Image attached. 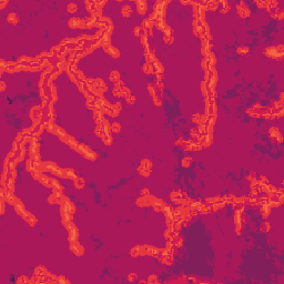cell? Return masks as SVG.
Returning <instances> with one entry per match:
<instances>
[{
  "label": "cell",
  "mask_w": 284,
  "mask_h": 284,
  "mask_svg": "<svg viewBox=\"0 0 284 284\" xmlns=\"http://www.w3.org/2000/svg\"><path fill=\"white\" fill-rule=\"evenodd\" d=\"M264 55L267 56L269 58L275 59V60H282L283 58V46L280 44V46H271V47H267L265 51H264Z\"/></svg>",
  "instance_id": "cell-1"
},
{
  "label": "cell",
  "mask_w": 284,
  "mask_h": 284,
  "mask_svg": "<svg viewBox=\"0 0 284 284\" xmlns=\"http://www.w3.org/2000/svg\"><path fill=\"white\" fill-rule=\"evenodd\" d=\"M236 11H238V15L241 18L245 19L251 15L250 8L246 6V3L244 1H240L238 5H236Z\"/></svg>",
  "instance_id": "cell-2"
},
{
  "label": "cell",
  "mask_w": 284,
  "mask_h": 284,
  "mask_svg": "<svg viewBox=\"0 0 284 284\" xmlns=\"http://www.w3.org/2000/svg\"><path fill=\"white\" fill-rule=\"evenodd\" d=\"M68 229V232H69V241L70 242H75L78 240V236H79V232H78V229H77V226L71 222L70 224H68L66 226Z\"/></svg>",
  "instance_id": "cell-3"
},
{
  "label": "cell",
  "mask_w": 284,
  "mask_h": 284,
  "mask_svg": "<svg viewBox=\"0 0 284 284\" xmlns=\"http://www.w3.org/2000/svg\"><path fill=\"white\" fill-rule=\"evenodd\" d=\"M70 251L73 252L75 255H83L84 254V248L78 242V241H75V242H71V245H70Z\"/></svg>",
  "instance_id": "cell-4"
},
{
  "label": "cell",
  "mask_w": 284,
  "mask_h": 284,
  "mask_svg": "<svg viewBox=\"0 0 284 284\" xmlns=\"http://www.w3.org/2000/svg\"><path fill=\"white\" fill-rule=\"evenodd\" d=\"M135 7H137V11L139 15L144 16L148 12V2L147 1H135Z\"/></svg>",
  "instance_id": "cell-5"
},
{
  "label": "cell",
  "mask_w": 284,
  "mask_h": 284,
  "mask_svg": "<svg viewBox=\"0 0 284 284\" xmlns=\"http://www.w3.org/2000/svg\"><path fill=\"white\" fill-rule=\"evenodd\" d=\"M21 217H22V219H24V220H25L26 222H27V223H28L30 226H34L36 224H37V222H38V221H37V219H36V217H34V215L29 212V211H26Z\"/></svg>",
  "instance_id": "cell-6"
},
{
  "label": "cell",
  "mask_w": 284,
  "mask_h": 284,
  "mask_svg": "<svg viewBox=\"0 0 284 284\" xmlns=\"http://www.w3.org/2000/svg\"><path fill=\"white\" fill-rule=\"evenodd\" d=\"M103 49H104V51H106L107 53H109L112 58H119V57H120V51L118 50L116 47L111 46V44L103 46Z\"/></svg>",
  "instance_id": "cell-7"
},
{
  "label": "cell",
  "mask_w": 284,
  "mask_h": 284,
  "mask_svg": "<svg viewBox=\"0 0 284 284\" xmlns=\"http://www.w3.org/2000/svg\"><path fill=\"white\" fill-rule=\"evenodd\" d=\"M167 205V203L164 202L163 200H161V199H154V201L152 202V207H153V209L155 210V211H162L163 210V208Z\"/></svg>",
  "instance_id": "cell-8"
},
{
  "label": "cell",
  "mask_w": 284,
  "mask_h": 284,
  "mask_svg": "<svg viewBox=\"0 0 284 284\" xmlns=\"http://www.w3.org/2000/svg\"><path fill=\"white\" fill-rule=\"evenodd\" d=\"M271 207H270V204L269 203H264V204H261V210H260V212H261V215L263 219H267L269 215H270V213H271Z\"/></svg>",
  "instance_id": "cell-9"
},
{
  "label": "cell",
  "mask_w": 284,
  "mask_h": 284,
  "mask_svg": "<svg viewBox=\"0 0 284 284\" xmlns=\"http://www.w3.org/2000/svg\"><path fill=\"white\" fill-rule=\"evenodd\" d=\"M13 207H15V210H16V212H17L19 215H22V214L26 212L25 205H24V203L20 201V199H17V201H16V203H15Z\"/></svg>",
  "instance_id": "cell-10"
},
{
  "label": "cell",
  "mask_w": 284,
  "mask_h": 284,
  "mask_svg": "<svg viewBox=\"0 0 284 284\" xmlns=\"http://www.w3.org/2000/svg\"><path fill=\"white\" fill-rule=\"evenodd\" d=\"M280 135H281V132H280L279 128H276V127H271L270 128V130H269V137L271 139H273V141H275Z\"/></svg>",
  "instance_id": "cell-11"
},
{
  "label": "cell",
  "mask_w": 284,
  "mask_h": 284,
  "mask_svg": "<svg viewBox=\"0 0 284 284\" xmlns=\"http://www.w3.org/2000/svg\"><path fill=\"white\" fill-rule=\"evenodd\" d=\"M61 178H63V179H73V180H75L77 176H75V171H73L72 169H69V168H67V169H63Z\"/></svg>",
  "instance_id": "cell-12"
},
{
  "label": "cell",
  "mask_w": 284,
  "mask_h": 284,
  "mask_svg": "<svg viewBox=\"0 0 284 284\" xmlns=\"http://www.w3.org/2000/svg\"><path fill=\"white\" fill-rule=\"evenodd\" d=\"M66 143H67L68 145H69V147L71 148V149H73V150H75V151L78 150V147H79V142L77 141V140H75L73 137H70V135H69V137L67 138V140H66Z\"/></svg>",
  "instance_id": "cell-13"
},
{
  "label": "cell",
  "mask_w": 284,
  "mask_h": 284,
  "mask_svg": "<svg viewBox=\"0 0 284 284\" xmlns=\"http://www.w3.org/2000/svg\"><path fill=\"white\" fill-rule=\"evenodd\" d=\"M132 12H133V8L128 3V5H125L122 8H121V13H122V16L125 18L130 17L131 15H132Z\"/></svg>",
  "instance_id": "cell-14"
},
{
  "label": "cell",
  "mask_w": 284,
  "mask_h": 284,
  "mask_svg": "<svg viewBox=\"0 0 284 284\" xmlns=\"http://www.w3.org/2000/svg\"><path fill=\"white\" fill-rule=\"evenodd\" d=\"M154 27V22L151 21L149 18H144L141 22V28L144 30H150Z\"/></svg>",
  "instance_id": "cell-15"
},
{
  "label": "cell",
  "mask_w": 284,
  "mask_h": 284,
  "mask_svg": "<svg viewBox=\"0 0 284 284\" xmlns=\"http://www.w3.org/2000/svg\"><path fill=\"white\" fill-rule=\"evenodd\" d=\"M142 71L147 75H150V73H155L154 72V69H153V66L152 63H149V62H145L143 66H142Z\"/></svg>",
  "instance_id": "cell-16"
},
{
  "label": "cell",
  "mask_w": 284,
  "mask_h": 284,
  "mask_svg": "<svg viewBox=\"0 0 284 284\" xmlns=\"http://www.w3.org/2000/svg\"><path fill=\"white\" fill-rule=\"evenodd\" d=\"M93 119H94V121H96L97 125H101L102 121L104 120V118L102 116V112L98 111V110H94V112H93Z\"/></svg>",
  "instance_id": "cell-17"
},
{
  "label": "cell",
  "mask_w": 284,
  "mask_h": 284,
  "mask_svg": "<svg viewBox=\"0 0 284 284\" xmlns=\"http://www.w3.org/2000/svg\"><path fill=\"white\" fill-rule=\"evenodd\" d=\"M80 18L78 17H72L70 20H69V22H68V25L70 28H72V29H75V28H79V25H80Z\"/></svg>",
  "instance_id": "cell-18"
},
{
  "label": "cell",
  "mask_w": 284,
  "mask_h": 284,
  "mask_svg": "<svg viewBox=\"0 0 284 284\" xmlns=\"http://www.w3.org/2000/svg\"><path fill=\"white\" fill-rule=\"evenodd\" d=\"M57 135H58L59 139H60L61 141H63V142H66L67 138L69 137V135L67 134V132H66V130H65V129H62V128H60V127L58 128V131H57Z\"/></svg>",
  "instance_id": "cell-19"
},
{
  "label": "cell",
  "mask_w": 284,
  "mask_h": 284,
  "mask_svg": "<svg viewBox=\"0 0 284 284\" xmlns=\"http://www.w3.org/2000/svg\"><path fill=\"white\" fill-rule=\"evenodd\" d=\"M61 198H62V197H59V195H57V194L52 193L51 195H49V198H48V202L51 203V204H60V200H61Z\"/></svg>",
  "instance_id": "cell-20"
},
{
  "label": "cell",
  "mask_w": 284,
  "mask_h": 284,
  "mask_svg": "<svg viewBox=\"0 0 284 284\" xmlns=\"http://www.w3.org/2000/svg\"><path fill=\"white\" fill-rule=\"evenodd\" d=\"M217 2H219V6L220 5L222 6V8L220 9V12L221 13H227L230 11V5H229L227 1H217Z\"/></svg>",
  "instance_id": "cell-21"
},
{
  "label": "cell",
  "mask_w": 284,
  "mask_h": 284,
  "mask_svg": "<svg viewBox=\"0 0 284 284\" xmlns=\"http://www.w3.org/2000/svg\"><path fill=\"white\" fill-rule=\"evenodd\" d=\"M120 78H121V75H120V72L117 71V70L111 71V73L109 75V79H110V81H112V82H117V81H119Z\"/></svg>",
  "instance_id": "cell-22"
},
{
  "label": "cell",
  "mask_w": 284,
  "mask_h": 284,
  "mask_svg": "<svg viewBox=\"0 0 284 284\" xmlns=\"http://www.w3.org/2000/svg\"><path fill=\"white\" fill-rule=\"evenodd\" d=\"M84 184H85V182H84V179L83 178H81V176H77L75 179V186L77 188V189H83L84 188Z\"/></svg>",
  "instance_id": "cell-23"
},
{
  "label": "cell",
  "mask_w": 284,
  "mask_h": 284,
  "mask_svg": "<svg viewBox=\"0 0 284 284\" xmlns=\"http://www.w3.org/2000/svg\"><path fill=\"white\" fill-rule=\"evenodd\" d=\"M7 20H8V22L10 24H12V25H16L19 22V17L17 16V13H15V12H11V13H9L8 17H7Z\"/></svg>",
  "instance_id": "cell-24"
},
{
  "label": "cell",
  "mask_w": 284,
  "mask_h": 284,
  "mask_svg": "<svg viewBox=\"0 0 284 284\" xmlns=\"http://www.w3.org/2000/svg\"><path fill=\"white\" fill-rule=\"evenodd\" d=\"M46 274H47V270H46L43 267H38L36 270H34V275L43 277V276H47Z\"/></svg>",
  "instance_id": "cell-25"
},
{
  "label": "cell",
  "mask_w": 284,
  "mask_h": 284,
  "mask_svg": "<svg viewBox=\"0 0 284 284\" xmlns=\"http://www.w3.org/2000/svg\"><path fill=\"white\" fill-rule=\"evenodd\" d=\"M67 11L69 13H75L77 11H78V6L75 5V2H70V3H68L67 6Z\"/></svg>",
  "instance_id": "cell-26"
},
{
  "label": "cell",
  "mask_w": 284,
  "mask_h": 284,
  "mask_svg": "<svg viewBox=\"0 0 284 284\" xmlns=\"http://www.w3.org/2000/svg\"><path fill=\"white\" fill-rule=\"evenodd\" d=\"M145 34H147V30L142 29L141 27H135L133 29V34L135 37H142V36H144Z\"/></svg>",
  "instance_id": "cell-27"
},
{
  "label": "cell",
  "mask_w": 284,
  "mask_h": 284,
  "mask_svg": "<svg viewBox=\"0 0 284 284\" xmlns=\"http://www.w3.org/2000/svg\"><path fill=\"white\" fill-rule=\"evenodd\" d=\"M138 171H139V173H140L142 176H149L151 174V170H149V169H147V168H144V167H142V166H140V167L138 168Z\"/></svg>",
  "instance_id": "cell-28"
},
{
  "label": "cell",
  "mask_w": 284,
  "mask_h": 284,
  "mask_svg": "<svg viewBox=\"0 0 284 284\" xmlns=\"http://www.w3.org/2000/svg\"><path fill=\"white\" fill-rule=\"evenodd\" d=\"M235 200H236V198L234 197L233 194H227V195H225V197H223V201L225 202V204L226 203L232 204V203L235 202Z\"/></svg>",
  "instance_id": "cell-29"
},
{
  "label": "cell",
  "mask_w": 284,
  "mask_h": 284,
  "mask_svg": "<svg viewBox=\"0 0 284 284\" xmlns=\"http://www.w3.org/2000/svg\"><path fill=\"white\" fill-rule=\"evenodd\" d=\"M192 158L191 157H185V158H183L182 159V161H181V163H182V167L183 168H189L190 166H191V163H192Z\"/></svg>",
  "instance_id": "cell-30"
},
{
  "label": "cell",
  "mask_w": 284,
  "mask_h": 284,
  "mask_svg": "<svg viewBox=\"0 0 284 284\" xmlns=\"http://www.w3.org/2000/svg\"><path fill=\"white\" fill-rule=\"evenodd\" d=\"M148 90H149V93L152 96V98L157 96V92H158V90H157V87H155L154 84H152V83L148 84Z\"/></svg>",
  "instance_id": "cell-31"
},
{
  "label": "cell",
  "mask_w": 284,
  "mask_h": 284,
  "mask_svg": "<svg viewBox=\"0 0 284 284\" xmlns=\"http://www.w3.org/2000/svg\"><path fill=\"white\" fill-rule=\"evenodd\" d=\"M102 140H103V143H104L106 145H111L112 142H113V138H112L111 134H108V135H104V137L102 138Z\"/></svg>",
  "instance_id": "cell-32"
},
{
  "label": "cell",
  "mask_w": 284,
  "mask_h": 284,
  "mask_svg": "<svg viewBox=\"0 0 284 284\" xmlns=\"http://www.w3.org/2000/svg\"><path fill=\"white\" fill-rule=\"evenodd\" d=\"M120 130H121V125H120V123H118V122H113V123L111 125V131H112L113 133H118V132H120Z\"/></svg>",
  "instance_id": "cell-33"
},
{
  "label": "cell",
  "mask_w": 284,
  "mask_h": 284,
  "mask_svg": "<svg viewBox=\"0 0 284 284\" xmlns=\"http://www.w3.org/2000/svg\"><path fill=\"white\" fill-rule=\"evenodd\" d=\"M190 134H191V137H192L193 139H195V140H198L200 138V133H199L198 129H195V128H192L190 130Z\"/></svg>",
  "instance_id": "cell-34"
},
{
  "label": "cell",
  "mask_w": 284,
  "mask_h": 284,
  "mask_svg": "<svg viewBox=\"0 0 284 284\" xmlns=\"http://www.w3.org/2000/svg\"><path fill=\"white\" fill-rule=\"evenodd\" d=\"M141 166L144 168H147V169H149V170H151V169H152V162H151L150 160L144 159L141 161Z\"/></svg>",
  "instance_id": "cell-35"
},
{
  "label": "cell",
  "mask_w": 284,
  "mask_h": 284,
  "mask_svg": "<svg viewBox=\"0 0 284 284\" xmlns=\"http://www.w3.org/2000/svg\"><path fill=\"white\" fill-rule=\"evenodd\" d=\"M249 51H250V49H249L248 47H240V48L236 49V52H238L239 55H242V56L249 53Z\"/></svg>",
  "instance_id": "cell-36"
},
{
  "label": "cell",
  "mask_w": 284,
  "mask_h": 284,
  "mask_svg": "<svg viewBox=\"0 0 284 284\" xmlns=\"http://www.w3.org/2000/svg\"><path fill=\"white\" fill-rule=\"evenodd\" d=\"M172 242H173V246L180 248V246L182 245V243H183V239H181V238H176V239L172 240Z\"/></svg>",
  "instance_id": "cell-37"
},
{
  "label": "cell",
  "mask_w": 284,
  "mask_h": 284,
  "mask_svg": "<svg viewBox=\"0 0 284 284\" xmlns=\"http://www.w3.org/2000/svg\"><path fill=\"white\" fill-rule=\"evenodd\" d=\"M163 41L166 42L167 44H171L172 42L174 41V37L173 36H164L163 37Z\"/></svg>",
  "instance_id": "cell-38"
},
{
  "label": "cell",
  "mask_w": 284,
  "mask_h": 284,
  "mask_svg": "<svg viewBox=\"0 0 284 284\" xmlns=\"http://www.w3.org/2000/svg\"><path fill=\"white\" fill-rule=\"evenodd\" d=\"M112 107H113V109H114V111H116L118 114H119V112H120V111H121V109H122V103L118 101V102H116Z\"/></svg>",
  "instance_id": "cell-39"
},
{
  "label": "cell",
  "mask_w": 284,
  "mask_h": 284,
  "mask_svg": "<svg viewBox=\"0 0 284 284\" xmlns=\"http://www.w3.org/2000/svg\"><path fill=\"white\" fill-rule=\"evenodd\" d=\"M255 3H256L258 7H260V8H262V9H267V1H260V0H256Z\"/></svg>",
  "instance_id": "cell-40"
},
{
  "label": "cell",
  "mask_w": 284,
  "mask_h": 284,
  "mask_svg": "<svg viewBox=\"0 0 284 284\" xmlns=\"http://www.w3.org/2000/svg\"><path fill=\"white\" fill-rule=\"evenodd\" d=\"M125 101L129 103V104H133L134 102H135V97L134 96H132V94H130V96H127V97H125Z\"/></svg>",
  "instance_id": "cell-41"
},
{
  "label": "cell",
  "mask_w": 284,
  "mask_h": 284,
  "mask_svg": "<svg viewBox=\"0 0 284 284\" xmlns=\"http://www.w3.org/2000/svg\"><path fill=\"white\" fill-rule=\"evenodd\" d=\"M79 28H80V29H85V28H88V21H87V19H85V18H83V19H81V20H80Z\"/></svg>",
  "instance_id": "cell-42"
},
{
  "label": "cell",
  "mask_w": 284,
  "mask_h": 284,
  "mask_svg": "<svg viewBox=\"0 0 284 284\" xmlns=\"http://www.w3.org/2000/svg\"><path fill=\"white\" fill-rule=\"evenodd\" d=\"M263 232H269L270 230H271V225H270V223L269 222H264L263 223V226H262V229H261Z\"/></svg>",
  "instance_id": "cell-43"
},
{
  "label": "cell",
  "mask_w": 284,
  "mask_h": 284,
  "mask_svg": "<svg viewBox=\"0 0 284 284\" xmlns=\"http://www.w3.org/2000/svg\"><path fill=\"white\" fill-rule=\"evenodd\" d=\"M128 280H129L130 282H133V281H135V280H137V274H135V273H130L129 276H128Z\"/></svg>",
  "instance_id": "cell-44"
},
{
  "label": "cell",
  "mask_w": 284,
  "mask_h": 284,
  "mask_svg": "<svg viewBox=\"0 0 284 284\" xmlns=\"http://www.w3.org/2000/svg\"><path fill=\"white\" fill-rule=\"evenodd\" d=\"M153 102H154L157 106H161V103H162V101H161V99H160V97H158V96L153 97Z\"/></svg>",
  "instance_id": "cell-45"
},
{
  "label": "cell",
  "mask_w": 284,
  "mask_h": 284,
  "mask_svg": "<svg viewBox=\"0 0 284 284\" xmlns=\"http://www.w3.org/2000/svg\"><path fill=\"white\" fill-rule=\"evenodd\" d=\"M150 194L151 193L148 189H142L141 190V197H148V195H150Z\"/></svg>",
  "instance_id": "cell-46"
},
{
  "label": "cell",
  "mask_w": 284,
  "mask_h": 284,
  "mask_svg": "<svg viewBox=\"0 0 284 284\" xmlns=\"http://www.w3.org/2000/svg\"><path fill=\"white\" fill-rule=\"evenodd\" d=\"M283 16H284V11L281 9V10H280V12H279V15H277V18H276V19H277V20H282V19H283Z\"/></svg>",
  "instance_id": "cell-47"
},
{
  "label": "cell",
  "mask_w": 284,
  "mask_h": 284,
  "mask_svg": "<svg viewBox=\"0 0 284 284\" xmlns=\"http://www.w3.org/2000/svg\"><path fill=\"white\" fill-rule=\"evenodd\" d=\"M183 143H184V139L182 138V137H181V138H180L179 140H176V145H183Z\"/></svg>",
  "instance_id": "cell-48"
},
{
  "label": "cell",
  "mask_w": 284,
  "mask_h": 284,
  "mask_svg": "<svg viewBox=\"0 0 284 284\" xmlns=\"http://www.w3.org/2000/svg\"><path fill=\"white\" fill-rule=\"evenodd\" d=\"M147 282H151V283H152V282H157V276L153 274V275H152V277H151V276L149 277V280H148Z\"/></svg>",
  "instance_id": "cell-49"
},
{
  "label": "cell",
  "mask_w": 284,
  "mask_h": 284,
  "mask_svg": "<svg viewBox=\"0 0 284 284\" xmlns=\"http://www.w3.org/2000/svg\"><path fill=\"white\" fill-rule=\"evenodd\" d=\"M7 3H8L7 1H0V8L2 9L3 7H5V6H6V5H7Z\"/></svg>",
  "instance_id": "cell-50"
},
{
  "label": "cell",
  "mask_w": 284,
  "mask_h": 284,
  "mask_svg": "<svg viewBox=\"0 0 284 284\" xmlns=\"http://www.w3.org/2000/svg\"><path fill=\"white\" fill-rule=\"evenodd\" d=\"M5 88H6V83H5L3 81H1V91H3Z\"/></svg>",
  "instance_id": "cell-51"
}]
</instances>
